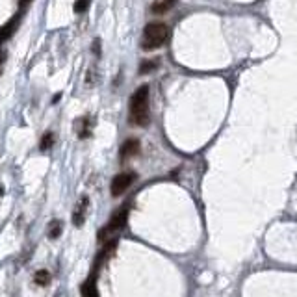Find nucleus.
<instances>
[{
  "label": "nucleus",
  "instance_id": "obj_1",
  "mask_svg": "<svg viewBox=\"0 0 297 297\" xmlns=\"http://www.w3.org/2000/svg\"><path fill=\"white\" fill-rule=\"evenodd\" d=\"M150 121L148 108V85H141L130 99V123L136 127H147Z\"/></svg>",
  "mask_w": 297,
  "mask_h": 297
},
{
  "label": "nucleus",
  "instance_id": "obj_2",
  "mask_svg": "<svg viewBox=\"0 0 297 297\" xmlns=\"http://www.w3.org/2000/svg\"><path fill=\"white\" fill-rule=\"evenodd\" d=\"M167 26L164 22H148L143 30V41H141V47L145 50H154V49H160L165 39H167Z\"/></svg>",
  "mask_w": 297,
  "mask_h": 297
},
{
  "label": "nucleus",
  "instance_id": "obj_3",
  "mask_svg": "<svg viewBox=\"0 0 297 297\" xmlns=\"http://www.w3.org/2000/svg\"><path fill=\"white\" fill-rule=\"evenodd\" d=\"M128 214H130V206L125 204L121 210L117 214L112 215V219L108 221V225L99 232V240L100 242H108V238H114V234L119 232L125 225H127V219H128Z\"/></svg>",
  "mask_w": 297,
  "mask_h": 297
},
{
  "label": "nucleus",
  "instance_id": "obj_4",
  "mask_svg": "<svg viewBox=\"0 0 297 297\" xmlns=\"http://www.w3.org/2000/svg\"><path fill=\"white\" fill-rule=\"evenodd\" d=\"M134 181H136V173H119L117 177H114V181L110 184L112 195H114V197L123 195V193L134 184Z\"/></svg>",
  "mask_w": 297,
  "mask_h": 297
},
{
  "label": "nucleus",
  "instance_id": "obj_5",
  "mask_svg": "<svg viewBox=\"0 0 297 297\" xmlns=\"http://www.w3.org/2000/svg\"><path fill=\"white\" fill-rule=\"evenodd\" d=\"M87 206H89V199L87 197H82L80 201L76 202L73 210V223L74 227H82L85 221V214H87Z\"/></svg>",
  "mask_w": 297,
  "mask_h": 297
},
{
  "label": "nucleus",
  "instance_id": "obj_6",
  "mask_svg": "<svg viewBox=\"0 0 297 297\" xmlns=\"http://www.w3.org/2000/svg\"><path fill=\"white\" fill-rule=\"evenodd\" d=\"M76 134L80 139H87L91 136V128H93V119L91 117H80L76 121Z\"/></svg>",
  "mask_w": 297,
  "mask_h": 297
},
{
  "label": "nucleus",
  "instance_id": "obj_7",
  "mask_svg": "<svg viewBox=\"0 0 297 297\" xmlns=\"http://www.w3.org/2000/svg\"><path fill=\"white\" fill-rule=\"evenodd\" d=\"M19 21H21V13H17L11 21H8L2 28H0V43L6 41V39H10L11 35L15 33V30H17V26H19Z\"/></svg>",
  "mask_w": 297,
  "mask_h": 297
},
{
  "label": "nucleus",
  "instance_id": "obj_8",
  "mask_svg": "<svg viewBox=\"0 0 297 297\" xmlns=\"http://www.w3.org/2000/svg\"><path fill=\"white\" fill-rule=\"evenodd\" d=\"M139 152V141L138 139H127L123 145H121V150H119V154H121V158L127 160V158H132V156H136Z\"/></svg>",
  "mask_w": 297,
  "mask_h": 297
},
{
  "label": "nucleus",
  "instance_id": "obj_9",
  "mask_svg": "<svg viewBox=\"0 0 297 297\" xmlns=\"http://www.w3.org/2000/svg\"><path fill=\"white\" fill-rule=\"evenodd\" d=\"M116 247H117V240H108V242H104V247H102V251L99 253V256H97V262L95 265L99 267V265H102L104 262H106L110 256L114 255V251H116Z\"/></svg>",
  "mask_w": 297,
  "mask_h": 297
},
{
  "label": "nucleus",
  "instance_id": "obj_10",
  "mask_svg": "<svg viewBox=\"0 0 297 297\" xmlns=\"http://www.w3.org/2000/svg\"><path fill=\"white\" fill-rule=\"evenodd\" d=\"M80 292H82V297H99V292H97V286H95V279L91 277V279H87L82 288H80Z\"/></svg>",
  "mask_w": 297,
  "mask_h": 297
},
{
  "label": "nucleus",
  "instance_id": "obj_11",
  "mask_svg": "<svg viewBox=\"0 0 297 297\" xmlns=\"http://www.w3.org/2000/svg\"><path fill=\"white\" fill-rule=\"evenodd\" d=\"M175 6V0H160L156 4H152V13H165Z\"/></svg>",
  "mask_w": 297,
  "mask_h": 297
},
{
  "label": "nucleus",
  "instance_id": "obj_12",
  "mask_svg": "<svg viewBox=\"0 0 297 297\" xmlns=\"http://www.w3.org/2000/svg\"><path fill=\"white\" fill-rule=\"evenodd\" d=\"M33 280H35V284H41V286H47L49 282H50V273L47 271V269H39L35 277H33Z\"/></svg>",
  "mask_w": 297,
  "mask_h": 297
},
{
  "label": "nucleus",
  "instance_id": "obj_13",
  "mask_svg": "<svg viewBox=\"0 0 297 297\" xmlns=\"http://www.w3.org/2000/svg\"><path fill=\"white\" fill-rule=\"evenodd\" d=\"M60 234H62V223L52 221L50 223V227H49V238H50V240H56V238H60Z\"/></svg>",
  "mask_w": 297,
  "mask_h": 297
},
{
  "label": "nucleus",
  "instance_id": "obj_14",
  "mask_svg": "<svg viewBox=\"0 0 297 297\" xmlns=\"http://www.w3.org/2000/svg\"><path fill=\"white\" fill-rule=\"evenodd\" d=\"M52 143H54V134L52 132H47V134L43 136L41 143H39V148H41V150H49V148L52 147Z\"/></svg>",
  "mask_w": 297,
  "mask_h": 297
},
{
  "label": "nucleus",
  "instance_id": "obj_15",
  "mask_svg": "<svg viewBox=\"0 0 297 297\" xmlns=\"http://www.w3.org/2000/svg\"><path fill=\"white\" fill-rule=\"evenodd\" d=\"M89 4H91V0H76L74 2V11L76 13H84L89 8Z\"/></svg>",
  "mask_w": 297,
  "mask_h": 297
},
{
  "label": "nucleus",
  "instance_id": "obj_16",
  "mask_svg": "<svg viewBox=\"0 0 297 297\" xmlns=\"http://www.w3.org/2000/svg\"><path fill=\"white\" fill-rule=\"evenodd\" d=\"M154 67H156V62H154V60H152V62H143V64H141V69H139V73H141V74L150 73Z\"/></svg>",
  "mask_w": 297,
  "mask_h": 297
},
{
  "label": "nucleus",
  "instance_id": "obj_17",
  "mask_svg": "<svg viewBox=\"0 0 297 297\" xmlns=\"http://www.w3.org/2000/svg\"><path fill=\"white\" fill-rule=\"evenodd\" d=\"M30 2H32V0H19V6H28V4H30Z\"/></svg>",
  "mask_w": 297,
  "mask_h": 297
}]
</instances>
